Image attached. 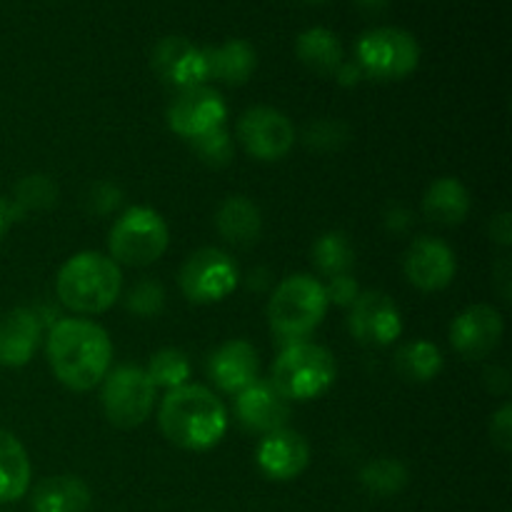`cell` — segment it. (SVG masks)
Segmentation results:
<instances>
[{"label": "cell", "mask_w": 512, "mask_h": 512, "mask_svg": "<svg viewBox=\"0 0 512 512\" xmlns=\"http://www.w3.org/2000/svg\"><path fill=\"white\" fill-rule=\"evenodd\" d=\"M48 360L55 378L70 390L95 388L108 375L113 345L100 325L80 318H65L48 335Z\"/></svg>", "instance_id": "6da1fadb"}, {"label": "cell", "mask_w": 512, "mask_h": 512, "mask_svg": "<svg viewBox=\"0 0 512 512\" xmlns=\"http://www.w3.org/2000/svg\"><path fill=\"white\" fill-rule=\"evenodd\" d=\"M228 428V410L218 395L203 385L168 390L160 405V430L183 450H210Z\"/></svg>", "instance_id": "7a4b0ae2"}, {"label": "cell", "mask_w": 512, "mask_h": 512, "mask_svg": "<svg viewBox=\"0 0 512 512\" xmlns=\"http://www.w3.org/2000/svg\"><path fill=\"white\" fill-rule=\"evenodd\" d=\"M123 288V273L113 258L103 253H78L60 268L55 290L73 313L98 315L113 308Z\"/></svg>", "instance_id": "3957f363"}, {"label": "cell", "mask_w": 512, "mask_h": 512, "mask_svg": "<svg viewBox=\"0 0 512 512\" xmlns=\"http://www.w3.org/2000/svg\"><path fill=\"white\" fill-rule=\"evenodd\" d=\"M328 295L313 275H290L275 288L268 305L270 328L285 343H303L328 313Z\"/></svg>", "instance_id": "277c9868"}, {"label": "cell", "mask_w": 512, "mask_h": 512, "mask_svg": "<svg viewBox=\"0 0 512 512\" xmlns=\"http://www.w3.org/2000/svg\"><path fill=\"white\" fill-rule=\"evenodd\" d=\"M338 365L325 348L315 343H293L273 365V380L285 400L320 398L335 383Z\"/></svg>", "instance_id": "5b68a950"}, {"label": "cell", "mask_w": 512, "mask_h": 512, "mask_svg": "<svg viewBox=\"0 0 512 512\" xmlns=\"http://www.w3.org/2000/svg\"><path fill=\"white\" fill-rule=\"evenodd\" d=\"M170 243V230L163 215L153 208H130L110 228L108 248L115 263L145 268L163 258Z\"/></svg>", "instance_id": "8992f818"}, {"label": "cell", "mask_w": 512, "mask_h": 512, "mask_svg": "<svg viewBox=\"0 0 512 512\" xmlns=\"http://www.w3.org/2000/svg\"><path fill=\"white\" fill-rule=\"evenodd\" d=\"M360 73L373 80H403L418 68L420 43L403 28H375L355 45Z\"/></svg>", "instance_id": "52a82bcc"}, {"label": "cell", "mask_w": 512, "mask_h": 512, "mask_svg": "<svg viewBox=\"0 0 512 512\" xmlns=\"http://www.w3.org/2000/svg\"><path fill=\"white\" fill-rule=\"evenodd\" d=\"M155 385L148 373L135 365H120L105 375L103 410L108 420L118 428L130 430L143 425L153 413Z\"/></svg>", "instance_id": "ba28073f"}, {"label": "cell", "mask_w": 512, "mask_h": 512, "mask_svg": "<svg viewBox=\"0 0 512 512\" xmlns=\"http://www.w3.org/2000/svg\"><path fill=\"white\" fill-rule=\"evenodd\" d=\"M238 265L218 248H200L180 268V290L190 303L210 305L228 298L238 285Z\"/></svg>", "instance_id": "9c48e42d"}, {"label": "cell", "mask_w": 512, "mask_h": 512, "mask_svg": "<svg viewBox=\"0 0 512 512\" xmlns=\"http://www.w3.org/2000/svg\"><path fill=\"white\" fill-rule=\"evenodd\" d=\"M238 138L248 155L273 163L290 153L295 143V128L285 113L268 105H258L243 113L238 123Z\"/></svg>", "instance_id": "30bf717a"}, {"label": "cell", "mask_w": 512, "mask_h": 512, "mask_svg": "<svg viewBox=\"0 0 512 512\" xmlns=\"http://www.w3.org/2000/svg\"><path fill=\"white\" fill-rule=\"evenodd\" d=\"M225 100L208 85L180 90L168 108V125L180 138L195 140L210 130L225 128Z\"/></svg>", "instance_id": "8fae6325"}, {"label": "cell", "mask_w": 512, "mask_h": 512, "mask_svg": "<svg viewBox=\"0 0 512 512\" xmlns=\"http://www.w3.org/2000/svg\"><path fill=\"white\" fill-rule=\"evenodd\" d=\"M150 65L165 85L180 90L198 88L208 80V65H205V50L190 43L183 35H168L158 40L150 55Z\"/></svg>", "instance_id": "7c38bea8"}, {"label": "cell", "mask_w": 512, "mask_h": 512, "mask_svg": "<svg viewBox=\"0 0 512 512\" xmlns=\"http://www.w3.org/2000/svg\"><path fill=\"white\" fill-rule=\"evenodd\" d=\"M350 308V333L358 338V343L385 348L403 333L398 305L385 293H360Z\"/></svg>", "instance_id": "4fadbf2b"}, {"label": "cell", "mask_w": 512, "mask_h": 512, "mask_svg": "<svg viewBox=\"0 0 512 512\" xmlns=\"http://www.w3.org/2000/svg\"><path fill=\"white\" fill-rule=\"evenodd\" d=\"M503 315L493 305H470L450 325V343L465 360H483L500 345Z\"/></svg>", "instance_id": "5bb4252c"}, {"label": "cell", "mask_w": 512, "mask_h": 512, "mask_svg": "<svg viewBox=\"0 0 512 512\" xmlns=\"http://www.w3.org/2000/svg\"><path fill=\"white\" fill-rule=\"evenodd\" d=\"M455 268V253L438 238L423 235L405 253V275L425 293L448 288L455 278Z\"/></svg>", "instance_id": "9a60e30c"}, {"label": "cell", "mask_w": 512, "mask_h": 512, "mask_svg": "<svg viewBox=\"0 0 512 512\" xmlns=\"http://www.w3.org/2000/svg\"><path fill=\"white\" fill-rule=\"evenodd\" d=\"M235 413L245 428L268 435L285 428L290 418V400H285L273 383L255 380L250 388L238 393Z\"/></svg>", "instance_id": "2e32d148"}, {"label": "cell", "mask_w": 512, "mask_h": 512, "mask_svg": "<svg viewBox=\"0 0 512 512\" xmlns=\"http://www.w3.org/2000/svg\"><path fill=\"white\" fill-rule=\"evenodd\" d=\"M310 445L300 433L280 428L268 433L258 448V468L270 480H293L308 468Z\"/></svg>", "instance_id": "e0dca14e"}, {"label": "cell", "mask_w": 512, "mask_h": 512, "mask_svg": "<svg viewBox=\"0 0 512 512\" xmlns=\"http://www.w3.org/2000/svg\"><path fill=\"white\" fill-rule=\"evenodd\" d=\"M43 335V323L30 308H15L0 318V365L23 368L35 355Z\"/></svg>", "instance_id": "ac0fdd59"}, {"label": "cell", "mask_w": 512, "mask_h": 512, "mask_svg": "<svg viewBox=\"0 0 512 512\" xmlns=\"http://www.w3.org/2000/svg\"><path fill=\"white\" fill-rule=\"evenodd\" d=\"M258 353L245 340H228L210 355V378L225 393H243L258 380Z\"/></svg>", "instance_id": "d6986e66"}, {"label": "cell", "mask_w": 512, "mask_h": 512, "mask_svg": "<svg viewBox=\"0 0 512 512\" xmlns=\"http://www.w3.org/2000/svg\"><path fill=\"white\" fill-rule=\"evenodd\" d=\"M205 50V65H208V78L218 80L225 85H243L248 83L250 75L255 73L258 55L255 48L243 38H230L223 45Z\"/></svg>", "instance_id": "ffe728a7"}, {"label": "cell", "mask_w": 512, "mask_h": 512, "mask_svg": "<svg viewBox=\"0 0 512 512\" xmlns=\"http://www.w3.org/2000/svg\"><path fill=\"white\" fill-rule=\"evenodd\" d=\"M90 488L75 475H55L40 480L33 488L30 508L33 512H88Z\"/></svg>", "instance_id": "44dd1931"}, {"label": "cell", "mask_w": 512, "mask_h": 512, "mask_svg": "<svg viewBox=\"0 0 512 512\" xmlns=\"http://www.w3.org/2000/svg\"><path fill=\"white\" fill-rule=\"evenodd\" d=\"M215 225L218 233L228 240L235 248H250L258 243L260 230H263V218L253 200L245 195H233L220 205L218 215H215Z\"/></svg>", "instance_id": "7402d4cb"}, {"label": "cell", "mask_w": 512, "mask_h": 512, "mask_svg": "<svg viewBox=\"0 0 512 512\" xmlns=\"http://www.w3.org/2000/svg\"><path fill=\"white\" fill-rule=\"evenodd\" d=\"M30 458L23 443L8 430H0V505L15 503L30 490Z\"/></svg>", "instance_id": "603a6c76"}, {"label": "cell", "mask_w": 512, "mask_h": 512, "mask_svg": "<svg viewBox=\"0 0 512 512\" xmlns=\"http://www.w3.org/2000/svg\"><path fill=\"white\" fill-rule=\"evenodd\" d=\"M295 53L305 68L320 75H335V70L343 63V43L333 30L323 25L303 30L295 40Z\"/></svg>", "instance_id": "cb8c5ba5"}, {"label": "cell", "mask_w": 512, "mask_h": 512, "mask_svg": "<svg viewBox=\"0 0 512 512\" xmlns=\"http://www.w3.org/2000/svg\"><path fill=\"white\" fill-rule=\"evenodd\" d=\"M423 210L433 223L460 225L470 213V193L458 178H440L428 188Z\"/></svg>", "instance_id": "d4e9b609"}, {"label": "cell", "mask_w": 512, "mask_h": 512, "mask_svg": "<svg viewBox=\"0 0 512 512\" xmlns=\"http://www.w3.org/2000/svg\"><path fill=\"white\" fill-rule=\"evenodd\" d=\"M395 370L405 380L428 383V380L438 378V373L443 370V353L438 350V345L428 343V340H415V343H408L398 350Z\"/></svg>", "instance_id": "484cf974"}, {"label": "cell", "mask_w": 512, "mask_h": 512, "mask_svg": "<svg viewBox=\"0 0 512 512\" xmlns=\"http://www.w3.org/2000/svg\"><path fill=\"white\" fill-rule=\"evenodd\" d=\"M58 203V185L50 175L35 173L20 180L15 185V198L10 203L13 208V218H23L25 213H38V210H48Z\"/></svg>", "instance_id": "4316f807"}, {"label": "cell", "mask_w": 512, "mask_h": 512, "mask_svg": "<svg viewBox=\"0 0 512 512\" xmlns=\"http://www.w3.org/2000/svg\"><path fill=\"white\" fill-rule=\"evenodd\" d=\"M360 483L368 493L390 498L408 485V468L395 458H380L360 470Z\"/></svg>", "instance_id": "83f0119b"}, {"label": "cell", "mask_w": 512, "mask_h": 512, "mask_svg": "<svg viewBox=\"0 0 512 512\" xmlns=\"http://www.w3.org/2000/svg\"><path fill=\"white\" fill-rule=\"evenodd\" d=\"M148 378L155 388H168L175 390L180 385H188L190 378V360L183 350L165 348L150 358L148 363Z\"/></svg>", "instance_id": "f1b7e54d"}, {"label": "cell", "mask_w": 512, "mask_h": 512, "mask_svg": "<svg viewBox=\"0 0 512 512\" xmlns=\"http://www.w3.org/2000/svg\"><path fill=\"white\" fill-rule=\"evenodd\" d=\"M313 258L320 273H325L328 278H335V275H345L353 268L355 253L353 245H350V240L343 233H328L315 243Z\"/></svg>", "instance_id": "f546056e"}, {"label": "cell", "mask_w": 512, "mask_h": 512, "mask_svg": "<svg viewBox=\"0 0 512 512\" xmlns=\"http://www.w3.org/2000/svg\"><path fill=\"white\" fill-rule=\"evenodd\" d=\"M190 143H193L195 155L205 165H210V168H223V165H228L233 160V138H230V133L225 128L210 130V133L200 135V138L190 140Z\"/></svg>", "instance_id": "4dcf8cb0"}, {"label": "cell", "mask_w": 512, "mask_h": 512, "mask_svg": "<svg viewBox=\"0 0 512 512\" xmlns=\"http://www.w3.org/2000/svg\"><path fill=\"white\" fill-rule=\"evenodd\" d=\"M128 310H133L140 318H153L163 310L165 305V290L160 288V283L155 280H140L133 290L128 293V300H125Z\"/></svg>", "instance_id": "1f68e13d"}, {"label": "cell", "mask_w": 512, "mask_h": 512, "mask_svg": "<svg viewBox=\"0 0 512 512\" xmlns=\"http://www.w3.org/2000/svg\"><path fill=\"white\" fill-rule=\"evenodd\" d=\"M308 145L318 150H335L340 143H345L348 130L343 123H333V120H320V123L310 125L308 128Z\"/></svg>", "instance_id": "d6a6232c"}, {"label": "cell", "mask_w": 512, "mask_h": 512, "mask_svg": "<svg viewBox=\"0 0 512 512\" xmlns=\"http://www.w3.org/2000/svg\"><path fill=\"white\" fill-rule=\"evenodd\" d=\"M323 288H325V295H328V303L343 305V308H350L360 295L358 283H355L348 273L335 275V278H330V283L323 285Z\"/></svg>", "instance_id": "836d02e7"}, {"label": "cell", "mask_w": 512, "mask_h": 512, "mask_svg": "<svg viewBox=\"0 0 512 512\" xmlns=\"http://www.w3.org/2000/svg\"><path fill=\"white\" fill-rule=\"evenodd\" d=\"M490 438L498 445L503 453H508L512 448V405L505 403L498 413L493 415V423H490Z\"/></svg>", "instance_id": "e575fe53"}, {"label": "cell", "mask_w": 512, "mask_h": 512, "mask_svg": "<svg viewBox=\"0 0 512 512\" xmlns=\"http://www.w3.org/2000/svg\"><path fill=\"white\" fill-rule=\"evenodd\" d=\"M120 200H123V193H120L115 185L100 183V185H95L93 193H90V210L98 215H108L118 208Z\"/></svg>", "instance_id": "d590c367"}, {"label": "cell", "mask_w": 512, "mask_h": 512, "mask_svg": "<svg viewBox=\"0 0 512 512\" xmlns=\"http://www.w3.org/2000/svg\"><path fill=\"white\" fill-rule=\"evenodd\" d=\"M493 275H495V278H493L495 290H498V293H500V298L510 300V283H512L510 275H512V265H510V260L505 258V255L498 260V265H495V268H493Z\"/></svg>", "instance_id": "8d00e7d4"}, {"label": "cell", "mask_w": 512, "mask_h": 512, "mask_svg": "<svg viewBox=\"0 0 512 512\" xmlns=\"http://www.w3.org/2000/svg\"><path fill=\"white\" fill-rule=\"evenodd\" d=\"M490 235H493L495 243L500 245H510L512 243V223H510V213H498L490 223Z\"/></svg>", "instance_id": "74e56055"}, {"label": "cell", "mask_w": 512, "mask_h": 512, "mask_svg": "<svg viewBox=\"0 0 512 512\" xmlns=\"http://www.w3.org/2000/svg\"><path fill=\"white\" fill-rule=\"evenodd\" d=\"M335 78H338L340 85H355L360 78H363V73H360L358 63H340V68L335 70Z\"/></svg>", "instance_id": "f35d334b"}, {"label": "cell", "mask_w": 512, "mask_h": 512, "mask_svg": "<svg viewBox=\"0 0 512 512\" xmlns=\"http://www.w3.org/2000/svg\"><path fill=\"white\" fill-rule=\"evenodd\" d=\"M13 208H10V203L5 198H0V238H3L5 233H8L10 223H13Z\"/></svg>", "instance_id": "ab89813d"}, {"label": "cell", "mask_w": 512, "mask_h": 512, "mask_svg": "<svg viewBox=\"0 0 512 512\" xmlns=\"http://www.w3.org/2000/svg\"><path fill=\"white\" fill-rule=\"evenodd\" d=\"M355 3H358L365 13H380V10L388 8L390 0H355Z\"/></svg>", "instance_id": "60d3db41"}, {"label": "cell", "mask_w": 512, "mask_h": 512, "mask_svg": "<svg viewBox=\"0 0 512 512\" xmlns=\"http://www.w3.org/2000/svg\"><path fill=\"white\" fill-rule=\"evenodd\" d=\"M308 3H323V0H308Z\"/></svg>", "instance_id": "b9f144b4"}]
</instances>
